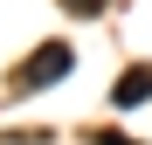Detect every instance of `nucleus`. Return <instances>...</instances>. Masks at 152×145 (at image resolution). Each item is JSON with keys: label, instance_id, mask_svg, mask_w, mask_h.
Listing matches in <instances>:
<instances>
[{"label": "nucleus", "instance_id": "1", "mask_svg": "<svg viewBox=\"0 0 152 145\" xmlns=\"http://www.w3.org/2000/svg\"><path fill=\"white\" fill-rule=\"evenodd\" d=\"M69 69H76V48H69V42H42L35 55L14 69V90H21V97H35V90H48V83H62Z\"/></svg>", "mask_w": 152, "mask_h": 145}, {"label": "nucleus", "instance_id": "3", "mask_svg": "<svg viewBox=\"0 0 152 145\" xmlns=\"http://www.w3.org/2000/svg\"><path fill=\"white\" fill-rule=\"evenodd\" d=\"M62 7H69V14H83V21H90V14H104V0H62Z\"/></svg>", "mask_w": 152, "mask_h": 145}, {"label": "nucleus", "instance_id": "2", "mask_svg": "<svg viewBox=\"0 0 152 145\" xmlns=\"http://www.w3.org/2000/svg\"><path fill=\"white\" fill-rule=\"evenodd\" d=\"M145 97H152V69H124L118 90H111V104H118V111H132V104H145Z\"/></svg>", "mask_w": 152, "mask_h": 145}]
</instances>
